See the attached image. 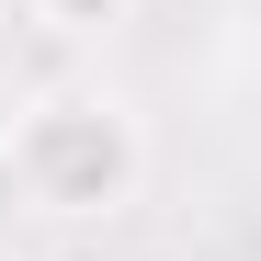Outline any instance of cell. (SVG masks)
<instances>
[{
	"label": "cell",
	"mask_w": 261,
	"mask_h": 261,
	"mask_svg": "<svg viewBox=\"0 0 261 261\" xmlns=\"http://www.w3.org/2000/svg\"><path fill=\"white\" fill-rule=\"evenodd\" d=\"M12 193L34 216H57V227H102L148 193V125L125 91L102 80H57V91L23 102V137H12Z\"/></svg>",
	"instance_id": "obj_1"
},
{
	"label": "cell",
	"mask_w": 261,
	"mask_h": 261,
	"mask_svg": "<svg viewBox=\"0 0 261 261\" xmlns=\"http://www.w3.org/2000/svg\"><path fill=\"white\" fill-rule=\"evenodd\" d=\"M23 102H34V91H23L12 68H0V159H12V137H23Z\"/></svg>",
	"instance_id": "obj_2"
},
{
	"label": "cell",
	"mask_w": 261,
	"mask_h": 261,
	"mask_svg": "<svg viewBox=\"0 0 261 261\" xmlns=\"http://www.w3.org/2000/svg\"><path fill=\"white\" fill-rule=\"evenodd\" d=\"M0 261H12V239H0Z\"/></svg>",
	"instance_id": "obj_3"
}]
</instances>
